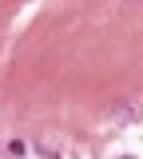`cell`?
<instances>
[{
	"mask_svg": "<svg viewBox=\"0 0 143 159\" xmlns=\"http://www.w3.org/2000/svg\"><path fill=\"white\" fill-rule=\"evenodd\" d=\"M123 4H143V0H123Z\"/></svg>",
	"mask_w": 143,
	"mask_h": 159,
	"instance_id": "1",
	"label": "cell"
}]
</instances>
